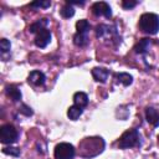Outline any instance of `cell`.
Here are the masks:
<instances>
[{"mask_svg": "<svg viewBox=\"0 0 159 159\" xmlns=\"http://www.w3.org/2000/svg\"><path fill=\"white\" fill-rule=\"evenodd\" d=\"M81 157L83 158H92L96 157L97 154L102 153L104 149V140L101 137H89V138H84L81 144Z\"/></svg>", "mask_w": 159, "mask_h": 159, "instance_id": "cell-1", "label": "cell"}, {"mask_svg": "<svg viewBox=\"0 0 159 159\" xmlns=\"http://www.w3.org/2000/svg\"><path fill=\"white\" fill-rule=\"evenodd\" d=\"M139 29L149 35H155L159 31V16L153 12H145L139 19Z\"/></svg>", "mask_w": 159, "mask_h": 159, "instance_id": "cell-2", "label": "cell"}, {"mask_svg": "<svg viewBox=\"0 0 159 159\" xmlns=\"http://www.w3.org/2000/svg\"><path fill=\"white\" fill-rule=\"evenodd\" d=\"M140 145H142L140 133L135 128L125 130L118 140V147L120 149H128V148H134V147H140Z\"/></svg>", "mask_w": 159, "mask_h": 159, "instance_id": "cell-3", "label": "cell"}, {"mask_svg": "<svg viewBox=\"0 0 159 159\" xmlns=\"http://www.w3.org/2000/svg\"><path fill=\"white\" fill-rule=\"evenodd\" d=\"M19 132L12 124H4L0 128V140L2 144H12L17 140Z\"/></svg>", "mask_w": 159, "mask_h": 159, "instance_id": "cell-4", "label": "cell"}, {"mask_svg": "<svg viewBox=\"0 0 159 159\" xmlns=\"http://www.w3.org/2000/svg\"><path fill=\"white\" fill-rule=\"evenodd\" d=\"M55 158L56 159H73L76 149L70 143H60L55 147Z\"/></svg>", "mask_w": 159, "mask_h": 159, "instance_id": "cell-5", "label": "cell"}, {"mask_svg": "<svg viewBox=\"0 0 159 159\" xmlns=\"http://www.w3.org/2000/svg\"><path fill=\"white\" fill-rule=\"evenodd\" d=\"M92 12L96 16H104L106 19L112 17V9L106 1H97L92 5Z\"/></svg>", "mask_w": 159, "mask_h": 159, "instance_id": "cell-6", "label": "cell"}, {"mask_svg": "<svg viewBox=\"0 0 159 159\" xmlns=\"http://www.w3.org/2000/svg\"><path fill=\"white\" fill-rule=\"evenodd\" d=\"M50 41H51V31L47 27L40 30L35 36V45L40 48H45L50 43Z\"/></svg>", "mask_w": 159, "mask_h": 159, "instance_id": "cell-7", "label": "cell"}, {"mask_svg": "<svg viewBox=\"0 0 159 159\" xmlns=\"http://www.w3.org/2000/svg\"><path fill=\"white\" fill-rule=\"evenodd\" d=\"M96 36L97 37H104V36H117V27L109 26L106 24H99L96 26Z\"/></svg>", "mask_w": 159, "mask_h": 159, "instance_id": "cell-8", "label": "cell"}, {"mask_svg": "<svg viewBox=\"0 0 159 159\" xmlns=\"http://www.w3.org/2000/svg\"><path fill=\"white\" fill-rule=\"evenodd\" d=\"M27 81L34 86H43L46 82V77L41 71H31L27 77Z\"/></svg>", "mask_w": 159, "mask_h": 159, "instance_id": "cell-9", "label": "cell"}, {"mask_svg": "<svg viewBox=\"0 0 159 159\" xmlns=\"http://www.w3.org/2000/svg\"><path fill=\"white\" fill-rule=\"evenodd\" d=\"M92 76L97 82L104 83L109 76V70L104 67H94L92 68Z\"/></svg>", "mask_w": 159, "mask_h": 159, "instance_id": "cell-10", "label": "cell"}, {"mask_svg": "<svg viewBox=\"0 0 159 159\" xmlns=\"http://www.w3.org/2000/svg\"><path fill=\"white\" fill-rule=\"evenodd\" d=\"M145 117L148 123H150L153 127H159V112L153 107L145 108Z\"/></svg>", "mask_w": 159, "mask_h": 159, "instance_id": "cell-11", "label": "cell"}, {"mask_svg": "<svg viewBox=\"0 0 159 159\" xmlns=\"http://www.w3.org/2000/svg\"><path fill=\"white\" fill-rule=\"evenodd\" d=\"M150 45H152V40H150V39H142V40H139V42L134 46V51H135V53L144 55V53L149 50Z\"/></svg>", "mask_w": 159, "mask_h": 159, "instance_id": "cell-12", "label": "cell"}, {"mask_svg": "<svg viewBox=\"0 0 159 159\" xmlns=\"http://www.w3.org/2000/svg\"><path fill=\"white\" fill-rule=\"evenodd\" d=\"M5 92L6 94L14 101V102H17L21 99V91L19 87H16L15 84H10V86H6L5 88Z\"/></svg>", "mask_w": 159, "mask_h": 159, "instance_id": "cell-13", "label": "cell"}, {"mask_svg": "<svg viewBox=\"0 0 159 159\" xmlns=\"http://www.w3.org/2000/svg\"><path fill=\"white\" fill-rule=\"evenodd\" d=\"M73 102H75L76 106L81 107V108H84L88 104V96L84 92H76L73 94Z\"/></svg>", "mask_w": 159, "mask_h": 159, "instance_id": "cell-14", "label": "cell"}, {"mask_svg": "<svg viewBox=\"0 0 159 159\" xmlns=\"http://www.w3.org/2000/svg\"><path fill=\"white\" fill-rule=\"evenodd\" d=\"M82 113H83V108H81V107H78V106H76V104L71 106V107L67 109V116H68V118H70L71 120H77V119L82 116Z\"/></svg>", "mask_w": 159, "mask_h": 159, "instance_id": "cell-15", "label": "cell"}, {"mask_svg": "<svg viewBox=\"0 0 159 159\" xmlns=\"http://www.w3.org/2000/svg\"><path fill=\"white\" fill-rule=\"evenodd\" d=\"M47 24H48V20L47 19H41V20H37L36 22L31 24L30 27H29V30H30L31 34H37L40 30L45 29L47 26Z\"/></svg>", "mask_w": 159, "mask_h": 159, "instance_id": "cell-16", "label": "cell"}, {"mask_svg": "<svg viewBox=\"0 0 159 159\" xmlns=\"http://www.w3.org/2000/svg\"><path fill=\"white\" fill-rule=\"evenodd\" d=\"M116 80H117L118 83H122L123 86H129V84L133 82L132 75H129V73H127V72L116 73Z\"/></svg>", "mask_w": 159, "mask_h": 159, "instance_id": "cell-17", "label": "cell"}, {"mask_svg": "<svg viewBox=\"0 0 159 159\" xmlns=\"http://www.w3.org/2000/svg\"><path fill=\"white\" fill-rule=\"evenodd\" d=\"M88 35L87 34H80V32H76L75 36H73V43L76 46H80V47H84L87 43H88Z\"/></svg>", "mask_w": 159, "mask_h": 159, "instance_id": "cell-18", "label": "cell"}, {"mask_svg": "<svg viewBox=\"0 0 159 159\" xmlns=\"http://www.w3.org/2000/svg\"><path fill=\"white\" fill-rule=\"evenodd\" d=\"M76 29H77V32H80V34H87L88 35V32L91 30V25H89V22L87 20L82 19V20H78L76 22Z\"/></svg>", "mask_w": 159, "mask_h": 159, "instance_id": "cell-19", "label": "cell"}, {"mask_svg": "<svg viewBox=\"0 0 159 159\" xmlns=\"http://www.w3.org/2000/svg\"><path fill=\"white\" fill-rule=\"evenodd\" d=\"M60 14H61L62 17H65V19H70V17H72V16L75 15V9H73L72 5H70V4L66 2V5L60 10Z\"/></svg>", "mask_w": 159, "mask_h": 159, "instance_id": "cell-20", "label": "cell"}, {"mask_svg": "<svg viewBox=\"0 0 159 159\" xmlns=\"http://www.w3.org/2000/svg\"><path fill=\"white\" fill-rule=\"evenodd\" d=\"M2 153L7 154V155H12V157H19L20 155V149L14 148V147H5V148H2Z\"/></svg>", "mask_w": 159, "mask_h": 159, "instance_id": "cell-21", "label": "cell"}, {"mask_svg": "<svg viewBox=\"0 0 159 159\" xmlns=\"http://www.w3.org/2000/svg\"><path fill=\"white\" fill-rule=\"evenodd\" d=\"M10 48H11V43H10V41L6 40V39H1V40H0V50H1V52H2V53L9 52Z\"/></svg>", "mask_w": 159, "mask_h": 159, "instance_id": "cell-22", "label": "cell"}, {"mask_svg": "<svg viewBox=\"0 0 159 159\" xmlns=\"http://www.w3.org/2000/svg\"><path fill=\"white\" fill-rule=\"evenodd\" d=\"M19 112L21 113V114H24V116H26V117H30V116H32V109L29 107V106H26V104H21L20 106V108H19Z\"/></svg>", "mask_w": 159, "mask_h": 159, "instance_id": "cell-23", "label": "cell"}, {"mask_svg": "<svg viewBox=\"0 0 159 159\" xmlns=\"http://www.w3.org/2000/svg\"><path fill=\"white\" fill-rule=\"evenodd\" d=\"M30 6L31 7H43V9H46V7L51 6V1H34V2L30 4Z\"/></svg>", "mask_w": 159, "mask_h": 159, "instance_id": "cell-24", "label": "cell"}, {"mask_svg": "<svg viewBox=\"0 0 159 159\" xmlns=\"http://www.w3.org/2000/svg\"><path fill=\"white\" fill-rule=\"evenodd\" d=\"M135 5H137V1H128V0H124V1L122 2V6H123L124 9H127V10L134 7Z\"/></svg>", "mask_w": 159, "mask_h": 159, "instance_id": "cell-25", "label": "cell"}, {"mask_svg": "<svg viewBox=\"0 0 159 159\" xmlns=\"http://www.w3.org/2000/svg\"><path fill=\"white\" fill-rule=\"evenodd\" d=\"M158 139H159V135H158Z\"/></svg>", "mask_w": 159, "mask_h": 159, "instance_id": "cell-26", "label": "cell"}]
</instances>
